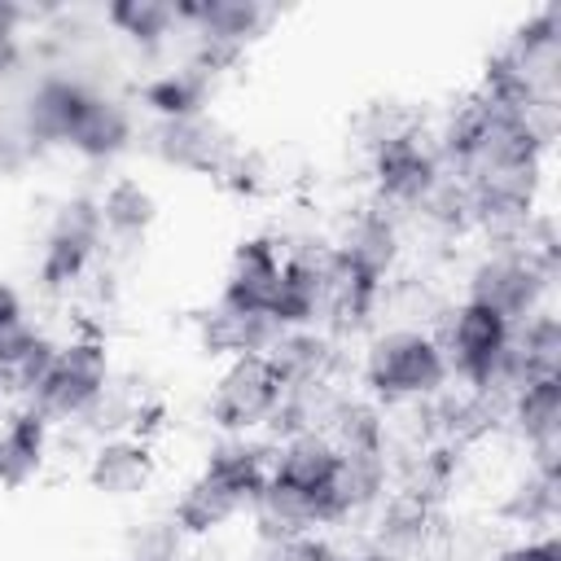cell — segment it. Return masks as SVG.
Returning a JSON list of instances; mask_svg holds the SVG:
<instances>
[{
    "label": "cell",
    "instance_id": "obj_1",
    "mask_svg": "<svg viewBox=\"0 0 561 561\" xmlns=\"http://www.w3.org/2000/svg\"><path fill=\"white\" fill-rule=\"evenodd\" d=\"M267 451L272 447H259L232 434L206 456V465L180 486L171 504V522L184 530V539H206L250 508V500L267 482Z\"/></svg>",
    "mask_w": 561,
    "mask_h": 561
},
{
    "label": "cell",
    "instance_id": "obj_2",
    "mask_svg": "<svg viewBox=\"0 0 561 561\" xmlns=\"http://www.w3.org/2000/svg\"><path fill=\"white\" fill-rule=\"evenodd\" d=\"M368 394L386 408L394 403H430L447 381V364L430 329H381L373 333L359 368Z\"/></svg>",
    "mask_w": 561,
    "mask_h": 561
},
{
    "label": "cell",
    "instance_id": "obj_3",
    "mask_svg": "<svg viewBox=\"0 0 561 561\" xmlns=\"http://www.w3.org/2000/svg\"><path fill=\"white\" fill-rule=\"evenodd\" d=\"M552 276H557L552 245H535V241L495 245L473 263L465 298L504 316L508 324H522L526 316L543 311V294H548Z\"/></svg>",
    "mask_w": 561,
    "mask_h": 561
},
{
    "label": "cell",
    "instance_id": "obj_4",
    "mask_svg": "<svg viewBox=\"0 0 561 561\" xmlns=\"http://www.w3.org/2000/svg\"><path fill=\"white\" fill-rule=\"evenodd\" d=\"M114 368H110V351L105 337L96 333H79L70 342H61L53 351L48 373L39 377V386L31 390V399L22 408L39 412L48 425L57 421H83L88 408L101 399V390L110 386Z\"/></svg>",
    "mask_w": 561,
    "mask_h": 561
},
{
    "label": "cell",
    "instance_id": "obj_5",
    "mask_svg": "<svg viewBox=\"0 0 561 561\" xmlns=\"http://www.w3.org/2000/svg\"><path fill=\"white\" fill-rule=\"evenodd\" d=\"M508 333L513 324L469 298H460L456 307L438 311L430 337L438 342L443 351V364L451 377H460V386H473V390H491L495 373H500V359H504V346H508Z\"/></svg>",
    "mask_w": 561,
    "mask_h": 561
},
{
    "label": "cell",
    "instance_id": "obj_6",
    "mask_svg": "<svg viewBox=\"0 0 561 561\" xmlns=\"http://www.w3.org/2000/svg\"><path fill=\"white\" fill-rule=\"evenodd\" d=\"M285 399V381L272 368L267 355H241L228 359L210 386V421L228 434H250L259 425H272Z\"/></svg>",
    "mask_w": 561,
    "mask_h": 561
},
{
    "label": "cell",
    "instance_id": "obj_7",
    "mask_svg": "<svg viewBox=\"0 0 561 561\" xmlns=\"http://www.w3.org/2000/svg\"><path fill=\"white\" fill-rule=\"evenodd\" d=\"M443 175V158L438 145H430L421 131H408L381 149H373V180L381 193V206H399V210H416L430 188Z\"/></svg>",
    "mask_w": 561,
    "mask_h": 561
},
{
    "label": "cell",
    "instance_id": "obj_8",
    "mask_svg": "<svg viewBox=\"0 0 561 561\" xmlns=\"http://www.w3.org/2000/svg\"><path fill=\"white\" fill-rule=\"evenodd\" d=\"M105 241V228H101V215H96V202L88 197H75L57 210L48 237H44V250H39V276L48 289H61V285H75L88 263L96 259Z\"/></svg>",
    "mask_w": 561,
    "mask_h": 561
},
{
    "label": "cell",
    "instance_id": "obj_9",
    "mask_svg": "<svg viewBox=\"0 0 561 561\" xmlns=\"http://www.w3.org/2000/svg\"><path fill=\"white\" fill-rule=\"evenodd\" d=\"M228 302L259 311L267 320L280 324V302H285V250L272 237H245L232 259H228V276L219 289Z\"/></svg>",
    "mask_w": 561,
    "mask_h": 561
},
{
    "label": "cell",
    "instance_id": "obj_10",
    "mask_svg": "<svg viewBox=\"0 0 561 561\" xmlns=\"http://www.w3.org/2000/svg\"><path fill=\"white\" fill-rule=\"evenodd\" d=\"M153 153L167 167L193 171V175H224L228 162L237 158V145L224 123L210 114H188V118H158L153 127Z\"/></svg>",
    "mask_w": 561,
    "mask_h": 561
},
{
    "label": "cell",
    "instance_id": "obj_11",
    "mask_svg": "<svg viewBox=\"0 0 561 561\" xmlns=\"http://www.w3.org/2000/svg\"><path fill=\"white\" fill-rule=\"evenodd\" d=\"M508 421L522 434L526 451L535 456V473L557 482V456H561V377L530 381L508 394Z\"/></svg>",
    "mask_w": 561,
    "mask_h": 561
},
{
    "label": "cell",
    "instance_id": "obj_12",
    "mask_svg": "<svg viewBox=\"0 0 561 561\" xmlns=\"http://www.w3.org/2000/svg\"><path fill=\"white\" fill-rule=\"evenodd\" d=\"M280 333L285 329L276 320H267L259 311H245V307L228 302L224 294L210 307H202V316H197V342H202V351L215 355V359H224V364L228 359H241V355H267Z\"/></svg>",
    "mask_w": 561,
    "mask_h": 561
},
{
    "label": "cell",
    "instance_id": "obj_13",
    "mask_svg": "<svg viewBox=\"0 0 561 561\" xmlns=\"http://www.w3.org/2000/svg\"><path fill=\"white\" fill-rule=\"evenodd\" d=\"M153 473H158V460H153L149 438H140V434L101 438L88 456V486L110 500H131V495L149 491Z\"/></svg>",
    "mask_w": 561,
    "mask_h": 561
},
{
    "label": "cell",
    "instance_id": "obj_14",
    "mask_svg": "<svg viewBox=\"0 0 561 561\" xmlns=\"http://www.w3.org/2000/svg\"><path fill=\"white\" fill-rule=\"evenodd\" d=\"M250 513H254V526L267 543H285V539H298V535H316L329 526V508H324V495H311V491H298V486H285L276 478H267L259 486V495L250 500Z\"/></svg>",
    "mask_w": 561,
    "mask_h": 561
},
{
    "label": "cell",
    "instance_id": "obj_15",
    "mask_svg": "<svg viewBox=\"0 0 561 561\" xmlns=\"http://www.w3.org/2000/svg\"><path fill=\"white\" fill-rule=\"evenodd\" d=\"M337 460H342V451L329 443V434L294 430V434H280V443L267 451V478L311 491V495H324V486L337 473Z\"/></svg>",
    "mask_w": 561,
    "mask_h": 561
},
{
    "label": "cell",
    "instance_id": "obj_16",
    "mask_svg": "<svg viewBox=\"0 0 561 561\" xmlns=\"http://www.w3.org/2000/svg\"><path fill=\"white\" fill-rule=\"evenodd\" d=\"M131 140V114L118 96H105L96 88H88V96L79 101L75 118H70V131H66V145L92 162H105L114 153H123Z\"/></svg>",
    "mask_w": 561,
    "mask_h": 561
},
{
    "label": "cell",
    "instance_id": "obj_17",
    "mask_svg": "<svg viewBox=\"0 0 561 561\" xmlns=\"http://www.w3.org/2000/svg\"><path fill=\"white\" fill-rule=\"evenodd\" d=\"M333 250L346 254L364 276H373L377 285H386L390 272H394V263H399V224L381 206H368V210H359V215L346 219V228L333 241Z\"/></svg>",
    "mask_w": 561,
    "mask_h": 561
},
{
    "label": "cell",
    "instance_id": "obj_18",
    "mask_svg": "<svg viewBox=\"0 0 561 561\" xmlns=\"http://www.w3.org/2000/svg\"><path fill=\"white\" fill-rule=\"evenodd\" d=\"M48 456V421L31 408H18L0 421V486H26Z\"/></svg>",
    "mask_w": 561,
    "mask_h": 561
},
{
    "label": "cell",
    "instance_id": "obj_19",
    "mask_svg": "<svg viewBox=\"0 0 561 561\" xmlns=\"http://www.w3.org/2000/svg\"><path fill=\"white\" fill-rule=\"evenodd\" d=\"M267 359H272V368L280 373L285 390H298V386L333 381L337 351H333V337L320 333V329H285V333L272 342Z\"/></svg>",
    "mask_w": 561,
    "mask_h": 561
},
{
    "label": "cell",
    "instance_id": "obj_20",
    "mask_svg": "<svg viewBox=\"0 0 561 561\" xmlns=\"http://www.w3.org/2000/svg\"><path fill=\"white\" fill-rule=\"evenodd\" d=\"M83 96H88V83H79V79H66V75L39 79L26 96V136L44 140V145H66L70 118Z\"/></svg>",
    "mask_w": 561,
    "mask_h": 561
},
{
    "label": "cell",
    "instance_id": "obj_21",
    "mask_svg": "<svg viewBox=\"0 0 561 561\" xmlns=\"http://www.w3.org/2000/svg\"><path fill=\"white\" fill-rule=\"evenodd\" d=\"M96 215H101V228L105 237H118V241H131V237H145V228L158 219V202L153 193L140 184V180H114L101 197H96Z\"/></svg>",
    "mask_w": 561,
    "mask_h": 561
},
{
    "label": "cell",
    "instance_id": "obj_22",
    "mask_svg": "<svg viewBox=\"0 0 561 561\" xmlns=\"http://www.w3.org/2000/svg\"><path fill=\"white\" fill-rule=\"evenodd\" d=\"M206 92H210V75L188 61L180 70H162L158 79L145 83V105L158 118H188V114H206Z\"/></svg>",
    "mask_w": 561,
    "mask_h": 561
},
{
    "label": "cell",
    "instance_id": "obj_23",
    "mask_svg": "<svg viewBox=\"0 0 561 561\" xmlns=\"http://www.w3.org/2000/svg\"><path fill=\"white\" fill-rule=\"evenodd\" d=\"M105 22L118 35H127V39H136V44L149 48V44H162L180 26V13L167 0H118V4L105 9Z\"/></svg>",
    "mask_w": 561,
    "mask_h": 561
},
{
    "label": "cell",
    "instance_id": "obj_24",
    "mask_svg": "<svg viewBox=\"0 0 561 561\" xmlns=\"http://www.w3.org/2000/svg\"><path fill=\"white\" fill-rule=\"evenodd\" d=\"M184 530L171 522V513H153L127 526L123 552L127 561H184Z\"/></svg>",
    "mask_w": 561,
    "mask_h": 561
},
{
    "label": "cell",
    "instance_id": "obj_25",
    "mask_svg": "<svg viewBox=\"0 0 561 561\" xmlns=\"http://www.w3.org/2000/svg\"><path fill=\"white\" fill-rule=\"evenodd\" d=\"M44 342V333L31 324V316L22 311V316H13V320H4L0 324V373H9V368H18V364H26L31 355H35V346Z\"/></svg>",
    "mask_w": 561,
    "mask_h": 561
},
{
    "label": "cell",
    "instance_id": "obj_26",
    "mask_svg": "<svg viewBox=\"0 0 561 561\" xmlns=\"http://www.w3.org/2000/svg\"><path fill=\"white\" fill-rule=\"evenodd\" d=\"M267 561H346V557L333 539H324L316 530V535H298L285 543H267Z\"/></svg>",
    "mask_w": 561,
    "mask_h": 561
},
{
    "label": "cell",
    "instance_id": "obj_27",
    "mask_svg": "<svg viewBox=\"0 0 561 561\" xmlns=\"http://www.w3.org/2000/svg\"><path fill=\"white\" fill-rule=\"evenodd\" d=\"M491 561H561V539L557 535H530V539L504 543Z\"/></svg>",
    "mask_w": 561,
    "mask_h": 561
},
{
    "label": "cell",
    "instance_id": "obj_28",
    "mask_svg": "<svg viewBox=\"0 0 561 561\" xmlns=\"http://www.w3.org/2000/svg\"><path fill=\"white\" fill-rule=\"evenodd\" d=\"M13 316H22V298H18V289L9 280H0V324L13 320Z\"/></svg>",
    "mask_w": 561,
    "mask_h": 561
}]
</instances>
